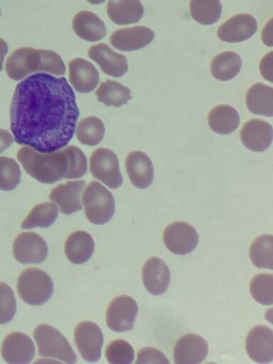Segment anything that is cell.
<instances>
[{
  "instance_id": "obj_1",
  "label": "cell",
  "mask_w": 273,
  "mask_h": 364,
  "mask_svg": "<svg viewBox=\"0 0 273 364\" xmlns=\"http://www.w3.org/2000/svg\"><path fill=\"white\" fill-rule=\"evenodd\" d=\"M79 115L75 95L65 77L40 73L16 85L10 129L16 143L50 153L68 144Z\"/></svg>"
},
{
  "instance_id": "obj_2",
  "label": "cell",
  "mask_w": 273,
  "mask_h": 364,
  "mask_svg": "<svg viewBox=\"0 0 273 364\" xmlns=\"http://www.w3.org/2000/svg\"><path fill=\"white\" fill-rule=\"evenodd\" d=\"M38 71L62 75L65 73V65L57 53L29 47L15 50L6 63L7 75L16 81Z\"/></svg>"
},
{
  "instance_id": "obj_3",
  "label": "cell",
  "mask_w": 273,
  "mask_h": 364,
  "mask_svg": "<svg viewBox=\"0 0 273 364\" xmlns=\"http://www.w3.org/2000/svg\"><path fill=\"white\" fill-rule=\"evenodd\" d=\"M17 159L25 171L43 183H53L64 178L68 168L65 149L50 153H41L28 146L21 147Z\"/></svg>"
},
{
  "instance_id": "obj_4",
  "label": "cell",
  "mask_w": 273,
  "mask_h": 364,
  "mask_svg": "<svg viewBox=\"0 0 273 364\" xmlns=\"http://www.w3.org/2000/svg\"><path fill=\"white\" fill-rule=\"evenodd\" d=\"M17 289L21 299L32 306H40L48 301L53 293V283L43 270L29 268L19 275Z\"/></svg>"
},
{
  "instance_id": "obj_5",
  "label": "cell",
  "mask_w": 273,
  "mask_h": 364,
  "mask_svg": "<svg viewBox=\"0 0 273 364\" xmlns=\"http://www.w3.org/2000/svg\"><path fill=\"white\" fill-rule=\"evenodd\" d=\"M82 203L87 218L95 225L107 223L114 213V197L99 182L93 181L88 184L82 195Z\"/></svg>"
},
{
  "instance_id": "obj_6",
  "label": "cell",
  "mask_w": 273,
  "mask_h": 364,
  "mask_svg": "<svg viewBox=\"0 0 273 364\" xmlns=\"http://www.w3.org/2000/svg\"><path fill=\"white\" fill-rule=\"evenodd\" d=\"M38 354L60 360L66 363H75L77 355L65 337L56 328L41 324L33 331Z\"/></svg>"
},
{
  "instance_id": "obj_7",
  "label": "cell",
  "mask_w": 273,
  "mask_h": 364,
  "mask_svg": "<svg viewBox=\"0 0 273 364\" xmlns=\"http://www.w3.org/2000/svg\"><path fill=\"white\" fill-rule=\"evenodd\" d=\"M90 170L95 178L112 189L117 188L123 182L118 158L110 149H96L90 159Z\"/></svg>"
},
{
  "instance_id": "obj_8",
  "label": "cell",
  "mask_w": 273,
  "mask_h": 364,
  "mask_svg": "<svg viewBox=\"0 0 273 364\" xmlns=\"http://www.w3.org/2000/svg\"><path fill=\"white\" fill-rule=\"evenodd\" d=\"M137 313L138 305L133 298L127 295L117 296L107 309V325L115 332L129 331L134 327Z\"/></svg>"
},
{
  "instance_id": "obj_9",
  "label": "cell",
  "mask_w": 273,
  "mask_h": 364,
  "mask_svg": "<svg viewBox=\"0 0 273 364\" xmlns=\"http://www.w3.org/2000/svg\"><path fill=\"white\" fill-rule=\"evenodd\" d=\"M163 240L172 253L183 255L191 252L198 243V234L190 224L176 221L169 224L164 231Z\"/></svg>"
},
{
  "instance_id": "obj_10",
  "label": "cell",
  "mask_w": 273,
  "mask_h": 364,
  "mask_svg": "<svg viewBox=\"0 0 273 364\" xmlns=\"http://www.w3.org/2000/svg\"><path fill=\"white\" fill-rule=\"evenodd\" d=\"M103 333L94 322L83 321L75 330V341L82 358L90 363L99 360L103 346Z\"/></svg>"
},
{
  "instance_id": "obj_11",
  "label": "cell",
  "mask_w": 273,
  "mask_h": 364,
  "mask_svg": "<svg viewBox=\"0 0 273 364\" xmlns=\"http://www.w3.org/2000/svg\"><path fill=\"white\" fill-rule=\"evenodd\" d=\"M48 253L46 242L33 232L19 234L13 244V255L21 264H39L43 262Z\"/></svg>"
},
{
  "instance_id": "obj_12",
  "label": "cell",
  "mask_w": 273,
  "mask_h": 364,
  "mask_svg": "<svg viewBox=\"0 0 273 364\" xmlns=\"http://www.w3.org/2000/svg\"><path fill=\"white\" fill-rule=\"evenodd\" d=\"M35 346L28 336L13 332L4 340L1 353L4 360L11 364H26L35 356Z\"/></svg>"
},
{
  "instance_id": "obj_13",
  "label": "cell",
  "mask_w": 273,
  "mask_h": 364,
  "mask_svg": "<svg viewBox=\"0 0 273 364\" xmlns=\"http://www.w3.org/2000/svg\"><path fill=\"white\" fill-rule=\"evenodd\" d=\"M208 353L207 341L200 336L187 333L181 336L173 349L176 364H198L202 363Z\"/></svg>"
},
{
  "instance_id": "obj_14",
  "label": "cell",
  "mask_w": 273,
  "mask_h": 364,
  "mask_svg": "<svg viewBox=\"0 0 273 364\" xmlns=\"http://www.w3.org/2000/svg\"><path fill=\"white\" fill-rule=\"evenodd\" d=\"M246 351L253 361L267 363L273 359V332L272 328L259 325L249 332L245 342Z\"/></svg>"
},
{
  "instance_id": "obj_15",
  "label": "cell",
  "mask_w": 273,
  "mask_h": 364,
  "mask_svg": "<svg viewBox=\"0 0 273 364\" xmlns=\"http://www.w3.org/2000/svg\"><path fill=\"white\" fill-rule=\"evenodd\" d=\"M272 127L261 119H252L245 122L240 132V139L248 149L262 152L267 150L272 141Z\"/></svg>"
},
{
  "instance_id": "obj_16",
  "label": "cell",
  "mask_w": 273,
  "mask_h": 364,
  "mask_svg": "<svg viewBox=\"0 0 273 364\" xmlns=\"http://www.w3.org/2000/svg\"><path fill=\"white\" fill-rule=\"evenodd\" d=\"M155 33L144 26L119 29L110 36L112 46L122 51H132L148 46L154 38Z\"/></svg>"
},
{
  "instance_id": "obj_17",
  "label": "cell",
  "mask_w": 273,
  "mask_h": 364,
  "mask_svg": "<svg viewBox=\"0 0 273 364\" xmlns=\"http://www.w3.org/2000/svg\"><path fill=\"white\" fill-rule=\"evenodd\" d=\"M257 29L256 19L247 14H239L226 21L218 29V36L223 41L237 43L252 37Z\"/></svg>"
},
{
  "instance_id": "obj_18",
  "label": "cell",
  "mask_w": 273,
  "mask_h": 364,
  "mask_svg": "<svg viewBox=\"0 0 273 364\" xmlns=\"http://www.w3.org/2000/svg\"><path fill=\"white\" fill-rule=\"evenodd\" d=\"M85 186L83 180L67 181L53 188L49 199L58 205L61 213L72 214L82 208L80 196Z\"/></svg>"
},
{
  "instance_id": "obj_19",
  "label": "cell",
  "mask_w": 273,
  "mask_h": 364,
  "mask_svg": "<svg viewBox=\"0 0 273 364\" xmlns=\"http://www.w3.org/2000/svg\"><path fill=\"white\" fill-rule=\"evenodd\" d=\"M88 56L99 65L105 74L110 76L121 77L128 70L126 57L114 52L105 43L91 46L88 50Z\"/></svg>"
},
{
  "instance_id": "obj_20",
  "label": "cell",
  "mask_w": 273,
  "mask_h": 364,
  "mask_svg": "<svg viewBox=\"0 0 273 364\" xmlns=\"http://www.w3.org/2000/svg\"><path fill=\"white\" fill-rule=\"evenodd\" d=\"M142 279L146 289L153 295L164 294L170 283V271L165 262L159 257H151L142 268Z\"/></svg>"
},
{
  "instance_id": "obj_21",
  "label": "cell",
  "mask_w": 273,
  "mask_h": 364,
  "mask_svg": "<svg viewBox=\"0 0 273 364\" xmlns=\"http://www.w3.org/2000/svg\"><path fill=\"white\" fill-rule=\"evenodd\" d=\"M99 80L97 70L87 60L78 58L69 63V80L77 92H91L97 85Z\"/></svg>"
},
{
  "instance_id": "obj_22",
  "label": "cell",
  "mask_w": 273,
  "mask_h": 364,
  "mask_svg": "<svg viewBox=\"0 0 273 364\" xmlns=\"http://www.w3.org/2000/svg\"><path fill=\"white\" fill-rule=\"evenodd\" d=\"M127 174L132 183L139 188H146L153 182L154 167L150 158L144 152L134 151L126 159Z\"/></svg>"
},
{
  "instance_id": "obj_23",
  "label": "cell",
  "mask_w": 273,
  "mask_h": 364,
  "mask_svg": "<svg viewBox=\"0 0 273 364\" xmlns=\"http://www.w3.org/2000/svg\"><path fill=\"white\" fill-rule=\"evenodd\" d=\"M73 28L80 38L95 42L102 39L107 33L106 26L95 14L80 11L73 19Z\"/></svg>"
},
{
  "instance_id": "obj_24",
  "label": "cell",
  "mask_w": 273,
  "mask_h": 364,
  "mask_svg": "<svg viewBox=\"0 0 273 364\" xmlns=\"http://www.w3.org/2000/svg\"><path fill=\"white\" fill-rule=\"evenodd\" d=\"M95 250L92 237L86 231L77 230L70 234L65 244V252L70 262L80 264L90 259Z\"/></svg>"
},
{
  "instance_id": "obj_25",
  "label": "cell",
  "mask_w": 273,
  "mask_h": 364,
  "mask_svg": "<svg viewBox=\"0 0 273 364\" xmlns=\"http://www.w3.org/2000/svg\"><path fill=\"white\" fill-rule=\"evenodd\" d=\"M107 13L114 23L126 25L140 21L144 7L140 0H109Z\"/></svg>"
},
{
  "instance_id": "obj_26",
  "label": "cell",
  "mask_w": 273,
  "mask_h": 364,
  "mask_svg": "<svg viewBox=\"0 0 273 364\" xmlns=\"http://www.w3.org/2000/svg\"><path fill=\"white\" fill-rule=\"evenodd\" d=\"M208 123L210 128L219 134H228L238 127L240 116L237 111L228 105L214 107L208 113Z\"/></svg>"
},
{
  "instance_id": "obj_27",
  "label": "cell",
  "mask_w": 273,
  "mask_h": 364,
  "mask_svg": "<svg viewBox=\"0 0 273 364\" xmlns=\"http://www.w3.org/2000/svg\"><path fill=\"white\" fill-rule=\"evenodd\" d=\"M246 104L253 114L272 117L273 88L261 82L254 84L247 92Z\"/></svg>"
},
{
  "instance_id": "obj_28",
  "label": "cell",
  "mask_w": 273,
  "mask_h": 364,
  "mask_svg": "<svg viewBox=\"0 0 273 364\" xmlns=\"http://www.w3.org/2000/svg\"><path fill=\"white\" fill-rule=\"evenodd\" d=\"M241 66L242 60L237 53L225 51L214 57L210 64V71L217 80L228 81L239 73Z\"/></svg>"
},
{
  "instance_id": "obj_29",
  "label": "cell",
  "mask_w": 273,
  "mask_h": 364,
  "mask_svg": "<svg viewBox=\"0 0 273 364\" xmlns=\"http://www.w3.org/2000/svg\"><path fill=\"white\" fill-rule=\"evenodd\" d=\"M96 95L98 101L107 106L121 107L132 99L128 87L110 80L101 82Z\"/></svg>"
},
{
  "instance_id": "obj_30",
  "label": "cell",
  "mask_w": 273,
  "mask_h": 364,
  "mask_svg": "<svg viewBox=\"0 0 273 364\" xmlns=\"http://www.w3.org/2000/svg\"><path fill=\"white\" fill-rule=\"evenodd\" d=\"M58 215V210L54 203H42L33 208L22 222L21 227L22 229L48 228L54 223Z\"/></svg>"
},
{
  "instance_id": "obj_31",
  "label": "cell",
  "mask_w": 273,
  "mask_h": 364,
  "mask_svg": "<svg viewBox=\"0 0 273 364\" xmlns=\"http://www.w3.org/2000/svg\"><path fill=\"white\" fill-rule=\"evenodd\" d=\"M273 237L272 235L258 236L250 248V257L252 264L258 268L272 269Z\"/></svg>"
},
{
  "instance_id": "obj_32",
  "label": "cell",
  "mask_w": 273,
  "mask_h": 364,
  "mask_svg": "<svg viewBox=\"0 0 273 364\" xmlns=\"http://www.w3.org/2000/svg\"><path fill=\"white\" fill-rule=\"evenodd\" d=\"M189 8L192 18L203 25L217 22L222 11L220 0H191Z\"/></svg>"
},
{
  "instance_id": "obj_33",
  "label": "cell",
  "mask_w": 273,
  "mask_h": 364,
  "mask_svg": "<svg viewBox=\"0 0 273 364\" xmlns=\"http://www.w3.org/2000/svg\"><path fill=\"white\" fill-rule=\"evenodd\" d=\"M105 131V126L101 119L95 117H88L79 122L76 136L81 144L95 146L102 140Z\"/></svg>"
},
{
  "instance_id": "obj_34",
  "label": "cell",
  "mask_w": 273,
  "mask_h": 364,
  "mask_svg": "<svg viewBox=\"0 0 273 364\" xmlns=\"http://www.w3.org/2000/svg\"><path fill=\"white\" fill-rule=\"evenodd\" d=\"M252 296L259 304L272 305L273 303V276L269 274H259L255 276L250 284Z\"/></svg>"
},
{
  "instance_id": "obj_35",
  "label": "cell",
  "mask_w": 273,
  "mask_h": 364,
  "mask_svg": "<svg viewBox=\"0 0 273 364\" xmlns=\"http://www.w3.org/2000/svg\"><path fill=\"white\" fill-rule=\"evenodd\" d=\"M21 181V170L17 162L9 157L0 156V189L12 191Z\"/></svg>"
},
{
  "instance_id": "obj_36",
  "label": "cell",
  "mask_w": 273,
  "mask_h": 364,
  "mask_svg": "<svg viewBox=\"0 0 273 364\" xmlns=\"http://www.w3.org/2000/svg\"><path fill=\"white\" fill-rule=\"evenodd\" d=\"M105 357L110 364H130L134 358V350L125 340L117 339L107 346Z\"/></svg>"
},
{
  "instance_id": "obj_37",
  "label": "cell",
  "mask_w": 273,
  "mask_h": 364,
  "mask_svg": "<svg viewBox=\"0 0 273 364\" xmlns=\"http://www.w3.org/2000/svg\"><path fill=\"white\" fill-rule=\"evenodd\" d=\"M68 161V168L65 178H79L87 170V159L84 153L75 146H68L64 149Z\"/></svg>"
},
{
  "instance_id": "obj_38",
  "label": "cell",
  "mask_w": 273,
  "mask_h": 364,
  "mask_svg": "<svg viewBox=\"0 0 273 364\" xmlns=\"http://www.w3.org/2000/svg\"><path fill=\"white\" fill-rule=\"evenodd\" d=\"M16 311V301L13 290L7 284L0 282V324L10 322Z\"/></svg>"
},
{
  "instance_id": "obj_39",
  "label": "cell",
  "mask_w": 273,
  "mask_h": 364,
  "mask_svg": "<svg viewBox=\"0 0 273 364\" xmlns=\"http://www.w3.org/2000/svg\"><path fill=\"white\" fill-rule=\"evenodd\" d=\"M136 363H169V361L161 350L147 347L139 351Z\"/></svg>"
},
{
  "instance_id": "obj_40",
  "label": "cell",
  "mask_w": 273,
  "mask_h": 364,
  "mask_svg": "<svg viewBox=\"0 0 273 364\" xmlns=\"http://www.w3.org/2000/svg\"><path fill=\"white\" fill-rule=\"evenodd\" d=\"M272 55L271 51L267 54L260 63V72L264 77L272 82Z\"/></svg>"
},
{
  "instance_id": "obj_41",
  "label": "cell",
  "mask_w": 273,
  "mask_h": 364,
  "mask_svg": "<svg viewBox=\"0 0 273 364\" xmlns=\"http://www.w3.org/2000/svg\"><path fill=\"white\" fill-rule=\"evenodd\" d=\"M13 142L11 134L4 129H0V153L7 149Z\"/></svg>"
},
{
  "instance_id": "obj_42",
  "label": "cell",
  "mask_w": 273,
  "mask_h": 364,
  "mask_svg": "<svg viewBox=\"0 0 273 364\" xmlns=\"http://www.w3.org/2000/svg\"><path fill=\"white\" fill-rule=\"evenodd\" d=\"M7 52H8L7 43L4 41V39L0 38V71L2 70L4 56L7 53Z\"/></svg>"
},
{
  "instance_id": "obj_43",
  "label": "cell",
  "mask_w": 273,
  "mask_h": 364,
  "mask_svg": "<svg viewBox=\"0 0 273 364\" xmlns=\"http://www.w3.org/2000/svg\"><path fill=\"white\" fill-rule=\"evenodd\" d=\"M92 4H100L105 1V0H87Z\"/></svg>"
},
{
  "instance_id": "obj_44",
  "label": "cell",
  "mask_w": 273,
  "mask_h": 364,
  "mask_svg": "<svg viewBox=\"0 0 273 364\" xmlns=\"http://www.w3.org/2000/svg\"><path fill=\"white\" fill-rule=\"evenodd\" d=\"M0 15H1V9H0Z\"/></svg>"
}]
</instances>
